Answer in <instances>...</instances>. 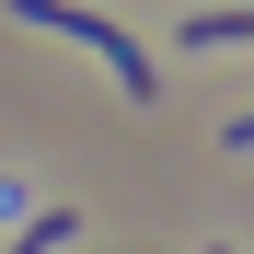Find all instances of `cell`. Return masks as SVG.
<instances>
[{
    "instance_id": "1",
    "label": "cell",
    "mask_w": 254,
    "mask_h": 254,
    "mask_svg": "<svg viewBox=\"0 0 254 254\" xmlns=\"http://www.w3.org/2000/svg\"><path fill=\"white\" fill-rule=\"evenodd\" d=\"M12 12H23V23H47V35H69V47H93V58L116 69V93H127V104H162V69H150V47H139L116 12H81V0H12Z\"/></svg>"
},
{
    "instance_id": "2",
    "label": "cell",
    "mask_w": 254,
    "mask_h": 254,
    "mask_svg": "<svg viewBox=\"0 0 254 254\" xmlns=\"http://www.w3.org/2000/svg\"><path fill=\"white\" fill-rule=\"evenodd\" d=\"M243 35H254V0H231V12H185V23H174V47L208 58V47H243Z\"/></svg>"
},
{
    "instance_id": "3",
    "label": "cell",
    "mask_w": 254,
    "mask_h": 254,
    "mask_svg": "<svg viewBox=\"0 0 254 254\" xmlns=\"http://www.w3.org/2000/svg\"><path fill=\"white\" fill-rule=\"evenodd\" d=\"M69 243H81V208H35L12 231V254H69Z\"/></svg>"
},
{
    "instance_id": "4",
    "label": "cell",
    "mask_w": 254,
    "mask_h": 254,
    "mask_svg": "<svg viewBox=\"0 0 254 254\" xmlns=\"http://www.w3.org/2000/svg\"><path fill=\"white\" fill-rule=\"evenodd\" d=\"M220 139H231V150H254V116H231V127H220Z\"/></svg>"
},
{
    "instance_id": "5",
    "label": "cell",
    "mask_w": 254,
    "mask_h": 254,
    "mask_svg": "<svg viewBox=\"0 0 254 254\" xmlns=\"http://www.w3.org/2000/svg\"><path fill=\"white\" fill-rule=\"evenodd\" d=\"M208 254H231V243H208Z\"/></svg>"
}]
</instances>
